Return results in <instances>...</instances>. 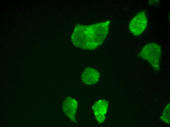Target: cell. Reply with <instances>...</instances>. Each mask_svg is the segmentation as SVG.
Returning <instances> with one entry per match:
<instances>
[{
  "label": "cell",
  "instance_id": "5b68a950",
  "mask_svg": "<svg viewBox=\"0 0 170 127\" xmlns=\"http://www.w3.org/2000/svg\"><path fill=\"white\" fill-rule=\"evenodd\" d=\"M78 106L77 102L71 97L66 98L62 104L63 110L65 115L71 121L75 123V115Z\"/></svg>",
  "mask_w": 170,
  "mask_h": 127
},
{
  "label": "cell",
  "instance_id": "277c9868",
  "mask_svg": "<svg viewBox=\"0 0 170 127\" xmlns=\"http://www.w3.org/2000/svg\"><path fill=\"white\" fill-rule=\"evenodd\" d=\"M109 106L108 101L101 99L96 102L92 106V109L96 120L99 123L105 120Z\"/></svg>",
  "mask_w": 170,
  "mask_h": 127
},
{
  "label": "cell",
  "instance_id": "3957f363",
  "mask_svg": "<svg viewBox=\"0 0 170 127\" xmlns=\"http://www.w3.org/2000/svg\"><path fill=\"white\" fill-rule=\"evenodd\" d=\"M148 24L146 13L145 11H141L137 14L131 20L129 24V29L134 35H140L145 30Z\"/></svg>",
  "mask_w": 170,
  "mask_h": 127
},
{
  "label": "cell",
  "instance_id": "6da1fadb",
  "mask_svg": "<svg viewBox=\"0 0 170 127\" xmlns=\"http://www.w3.org/2000/svg\"><path fill=\"white\" fill-rule=\"evenodd\" d=\"M109 21L89 26H79L78 32L72 37L74 45L83 50H95L100 46L106 39L108 33Z\"/></svg>",
  "mask_w": 170,
  "mask_h": 127
},
{
  "label": "cell",
  "instance_id": "7a4b0ae2",
  "mask_svg": "<svg viewBox=\"0 0 170 127\" xmlns=\"http://www.w3.org/2000/svg\"><path fill=\"white\" fill-rule=\"evenodd\" d=\"M161 54L160 46L156 43L151 42L143 47L139 55L142 58L148 62L154 70L158 71L160 68Z\"/></svg>",
  "mask_w": 170,
  "mask_h": 127
},
{
  "label": "cell",
  "instance_id": "8992f818",
  "mask_svg": "<svg viewBox=\"0 0 170 127\" xmlns=\"http://www.w3.org/2000/svg\"><path fill=\"white\" fill-rule=\"evenodd\" d=\"M100 77V74L98 71L93 68L87 67L83 71L81 80L85 84L92 85L98 82Z\"/></svg>",
  "mask_w": 170,
  "mask_h": 127
},
{
  "label": "cell",
  "instance_id": "52a82bcc",
  "mask_svg": "<svg viewBox=\"0 0 170 127\" xmlns=\"http://www.w3.org/2000/svg\"><path fill=\"white\" fill-rule=\"evenodd\" d=\"M160 119L168 124H170V103L165 107Z\"/></svg>",
  "mask_w": 170,
  "mask_h": 127
}]
</instances>
